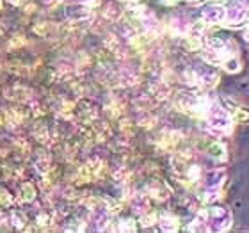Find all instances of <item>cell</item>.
<instances>
[{
    "label": "cell",
    "instance_id": "cell-6",
    "mask_svg": "<svg viewBox=\"0 0 249 233\" xmlns=\"http://www.w3.org/2000/svg\"><path fill=\"white\" fill-rule=\"evenodd\" d=\"M208 153L213 157V159H224L226 153H224V148L219 143H212V146L208 148Z\"/></svg>",
    "mask_w": 249,
    "mask_h": 233
},
{
    "label": "cell",
    "instance_id": "cell-4",
    "mask_svg": "<svg viewBox=\"0 0 249 233\" xmlns=\"http://www.w3.org/2000/svg\"><path fill=\"white\" fill-rule=\"evenodd\" d=\"M201 18L207 23H210V25H213V23H223L224 18H226V9H224L223 5H208V7L203 9Z\"/></svg>",
    "mask_w": 249,
    "mask_h": 233
},
{
    "label": "cell",
    "instance_id": "cell-7",
    "mask_svg": "<svg viewBox=\"0 0 249 233\" xmlns=\"http://www.w3.org/2000/svg\"><path fill=\"white\" fill-rule=\"evenodd\" d=\"M246 39L249 41V23H246Z\"/></svg>",
    "mask_w": 249,
    "mask_h": 233
},
{
    "label": "cell",
    "instance_id": "cell-5",
    "mask_svg": "<svg viewBox=\"0 0 249 233\" xmlns=\"http://www.w3.org/2000/svg\"><path fill=\"white\" fill-rule=\"evenodd\" d=\"M224 176H226V173H224V169H213V171H208L207 176H205V187H207V191H217L219 187H221V183H223Z\"/></svg>",
    "mask_w": 249,
    "mask_h": 233
},
{
    "label": "cell",
    "instance_id": "cell-1",
    "mask_svg": "<svg viewBox=\"0 0 249 233\" xmlns=\"http://www.w3.org/2000/svg\"><path fill=\"white\" fill-rule=\"evenodd\" d=\"M231 226V214L226 208L213 207L205 210L191 224L192 232H224Z\"/></svg>",
    "mask_w": 249,
    "mask_h": 233
},
{
    "label": "cell",
    "instance_id": "cell-2",
    "mask_svg": "<svg viewBox=\"0 0 249 233\" xmlns=\"http://www.w3.org/2000/svg\"><path fill=\"white\" fill-rule=\"evenodd\" d=\"M205 116H207V123H208V128L215 132V134H224V132H228L230 126H231V118L226 110L221 107L219 104L215 102H210L205 110Z\"/></svg>",
    "mask_w": 249,
    "mask_h": 233
},
{
    "label": "cell",
    "instance_id": "cell-3",
    "mask_svg": "<svg viewBox=\"0 0 249 233\" xmlns=\"http://www.w3.org/2000/svg\"><path fill=\"white\" fill-rule=\"evenodd\" d=\"M248 15H249V0H233L230 4V9H226L224 21H228V25L240 27L246 23Z\"/></svg>",
    "mask_w": 249,
    "mask_h": 233
}]
</instances>
